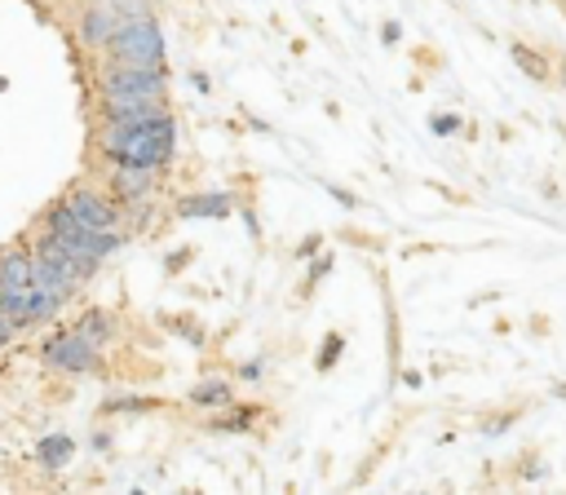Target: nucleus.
Segmentation results:
<instances>
[{"label":"nucleus","instance_id":"nucleus-1","mask_svg":"<svg viewBox=\"0 0 566 495\" xmlns=\"http://www.w3.org/2000/svg\"><path fill=\"white\" fill-rule=\"evenodd\" d=\"M97 274V265L80 261L71 247H62L53 234H35L31 243V309L27 323H53L75 296L80 287Z\"/></svg>","mask_w":566,"mask_h":495},{"label":"nucleus","instance_id":"nucleus-2","mask_svg":"<svg viewBox=\"0 0 566 495\" xmlns=\"http://www.w3.org/2000/svg\"><path fill=\"white\" fill-rule=\"evenodd\" d=\"M97 155L106 164H137V168H168L177 155V119L172 110L150 124H124L97 133Z\"/></svg>","mask_w":566,"mask_h":495},{"label":"nucleus","instance_id":"nucleus-3","mask_svg":"<svg viewBox=\"0 0 566 495\" xmlns=\"http://www.w3.org/2000/svg\"><path fill=\"white\" fill-rule=\"evenodd\" d=\"M40 230H44V234H53L62 247H71V252H75L80 261H88V265H102L111 252H119V247H124V230H88V225H80V221L62 208V199L44 208Z\"/></svg>","mask_w":566,"mask_h":495},{"label":"nucleus","instance_id":"nucleus-4","mask_svg":"<svg viewBox=\"0 0 566 495\" xmlns=\"http://www.w3.org/2000/svg\"><path fill=\"white\" fill-rule=\"evenodd\" d=\"M97 97H168V66L164 62H115L97 66Z\"/></svg>","mask_w":566,"mask_h":495},{"label":"nucleus","instance_id":"nucleus-5","mask_svg":"<svg viewBox=\"0 0 566 495\" xmlns=\"http://www.w3.org/2000/svg\"><path fill=\"white\" fill-rule=\"evenodd\" d=\"M40 362H44L49 371H62V376H102V371H106L102 349H97L88 336H80L75 327L44 336V345H40Z\"/></svg>","mask_w":566,"mask_h":495},{"label":"nucleus","instance_id":"nucleus-6","mask_svg":"<svg viewBox=\"0 0 566 495\" xmlns=\"http://www.w3.org/2000/svg\"><path fill=\"white\" fill-rule=\"evenodd\" d=\"M106 57H115V62H142V66L164 62V27H159V18L146 13V18L119 22L115 35H111V44H106Z\"/></svg>","mask_w":566,"mask_h":495},{"label":"nucleus","instance_id":"nucleus-7","mask_svg":"<svg viewBox=\"0 0 566 495\" xmlns=\"http://www.w3.org/2000/svg\"><path fill=\"white\" fill-rule=\"evenodd\" d=\"M0 305L22 323H27V309H31V247L27 243H9L0 247Z\"/></svg>","mask_w":566,"mask_h":495},{"label":"nucleus","instance_id":"nucleus-8","mask_svg":"<svg viewBox=\"0 0 566 495\" xmlns=\"http://www.w3.org/2000/svg\"><path fill=\"white\" fill-rule=\"evenodd\" d=\"M62 208H66L80 225H88V230H119V217H124L119 199H111V194H102V190H93V186H84V181L62 194Z\"/></svg>","mask_w":566,"mask_h":495},{"label":"nucleus","instance_id":"nucleus-9","mask_svg":"<svg viewBox=\"0 0 566 495\" xmlns=\"http://www.w3.org/2000/svg\"><path fill=\"white\" fill-rule=\"evenodd\" d=\"M168 115V97H102L97 102V124L102 128H124V124H150Z\"/></svg>","mask_w":566,"mask_h":495},{"label":"nucleus","instance_id":"nucleus-10","mask_svg":"<svg viewBox=\"0 0 566 495\" xmlns=\"http://www.w3.org/2000/svg\"><path fill=\"white\" fill-rule=\"evenodd\" d=\"M106 190H111V199H119L124 208H128V203H142V199H155V190H159V168L111 164V172H106Z\"/></svg>","mask_w":566,"mask_h":495},{"label":"nucleus","instance_id":"nucleus-11","mask_svg":"<svg viewBox=\"0 0 566 495\" xmlns=\"http://www.w3.org/2000/svg\"><path fill=\"white\" fill-rule=\"evenodd\" d=\"M115 27H119V13H115L111 0H84V9L75 18V40L84 49H106L111 35H115Z\"/></svg>","mask_w":566,"mask_h":495},{"label":"nucleus","instance_id":"nucleus-12","mask_svg":"<svg viewBox=\"0 0 566 495\" xmlns=\"http://www.w3.org/2000/svg\"><path fill=\"white\" fill-rule=\"evenodd\" d=\"M234 212V194L230 190H199V194H186L177 199V217L181 221H226Z\"/></svg>","mask_w":566,"mask_h":495},{"label":"nucleus","instance_id":"nucleus-13","mask_svg":"<svg viewBox=\"0 0 566 495\" xmlns=\"http://www.w3.org/2000/svg\"><path fill=\"white\" fill-rule=\"evenodd\" d=\"M75 460V438L71 433H44L40 442H35V464L40 468H49V473H57V468H66Z\"/></svg>","mask_w":566,"mask_h":495},{"label":"nucleus","instance_id":"nucleus-14","mask_svg":"<svg viewBox=\"0 0 566 495\" xmlns=\"http://www.w3.org/2000/svg\"><path fill=\"white\" fill-rule=\"evenodd\" d=\"M186 402H190V407H199V411H221V407H230V402H234V385H230L226 376L199 380V385L186 393Z\"/></svg>","mask_w":566,"mask_h":495},{"label":"nucleus","instance_id":"nucleus-15","mask_svg":"<svg viewBox=\"0 0 566 495\" xmlns=\"http://www.w3.org/2000/svg\"><path fill=\"white\" fill-rule=\"evenodd\" d=\"M75 331H80V336H88L97 349H106V345L115 340L119 323H115V314H111V309H84V314L75 318Z\"/></svg>","mask_w":566,"mask_h":495},{"label":"nucleus","instance_id":"nucleus-16","mask_svg":"<svg viewBox=\"0 0 566 495\" xmlns=\"http://www.w3.org/2000/svg\"><path fill=\"white\" fill-rule=\"evenodd\" d=\"M256 407H248V402H230V407H221V415H212L208 420V429L212 433H248L252 424H256Z\"/></svg>","mask_w":566,"mask_h":495},{"label":"nucleus","instance_id":"nucleus-17","mask_svg":"<svg viewBox=\"0 0 566 495\" xmlns=\"http://www.w3.org/2000/svg\"><path fill=\"white\" fill-rule=\"evenodd\" d=\"M509 53H513V62L522 66V75H531L535 84H548V80H557V75H553V66H548V57H544V53H535L531 44L513 40V44H509Z\"/></svg>","mask_w":566,"mask_h":495},{"label":"nucleus","instance_id":"nucleus-18","mask_svg":"<svg viewBox=\"0 0 566 495\" xmlns=\"http://www.w3.org/2000/svg\"><path fill=\"white\" fill-rule=\"evenodd\" d=\"M155 407H164V398H137V393H111V398L102 402V411H106V415H124V411H155Z\"/></svg>","mask_w":566,"mask_h":495},{"label":"nucleus","instance_id":"nucleus-19","mask_svg":"<svg viewBox=\"0 0 566 495\" xmlns=\"http://www.w3.org/2000/svg\"><path fill=\"white\" fill-rule=\"evenodd\" d=\"M340 354H345V336H340V331H327V336L318 340V354H314V371H332V367L340 362Z\"/></svg>","mask_w":566,"mask_h":495},{"label":"nucleus","instance_id":"nucleus-20","mask_svg":"<svg viewBox=\"0 0 566 495\" xmlns=\"http://www.w3.org/2000/svg\"><path fill=\"white\" fill-rule=\"evenodd\" d=\"M164 327L168 331H177L181 340H190V345H203V327H199V318H190V314H168L164 318Z\"/></svg>","mask_w":566,"mask_h":495},{"label":"nucleus","instance_id":"nucleus-21","mask_svg":"<svg viewBox=\"0 0 566 495\" xmlns=\"http://www.w3.org/2000/svg\"><path fill=\"white\" fill-rule=\"evenodd\" d=\"M332 265H336V252H327V256H318L314 265H310V274H305V283H301V296H310L327 274H332Z\"/></svg>","mask_w":566,"mask_h":495},{"label":"nucleus","instance_id":"nucleus-22","mask_svg":"<svg viewBox=\"0 0 566 495\" xmlns=\"http://www.w3.org/2000/svg\"><path fill=\"white\" fill-rule=\"evenodd\" d=\"M464 128V119L455 115V110H442V115H429V133H438V137H451V133H460Z\"/></svg>","mask_w":566,"mask_h":495},{"label":"nucleus","instance_id":"nucleus-23","mask_svg":"<svg viewBox=\"0 0 566 495\" xmlns=\"http://www.w3.org/2000/svg\"><path fill=\"white\" fill-rule=\"evenodd\" d=\"M18 331H22V323H18V318H13V314L0 305V349H4V345H9Z\"/></svg>","mask_w":566,"mask_h":495},{"label":"nucleus","instance_id":"nucleus-24","mask_svg":"<svg viewBox=\"0 0 566 495\" xmlns=\"http://www.w3.org/2000/svg\"><path fill=\"white\" fill-rule=\"evenodd\" d=\"M513 420H517V407H513V411H500V415H491V420H482V433H504Z\"/></svg>","mask_w":566,"mask_h":495},{"label":"nucleus","instance_id":"nucleus-25","mask_svg":"<svg viewBox=\"0 0 566 495\" xmlns=\"http://www.w3.org/2000/svg\"><path fill=\"white\" fill-rule=\"evenodd\" d=\"M327 194H332L336 203H345V208H363V199H358L354 190H345V186H336V181H327Z\"/></svg>","mask_w":566,"mask_h":495},{"label":"nucleus","instance_id":"nucleus-26","mask_svg":"<svg viewBox=\"0 0 566 495\" xmlns=\"http://www.w3.org/2000/svg\"><path fill=\"white\" fill-rule=\"evenodd\" d=\"M190 261H195V247H177V252L164 261V270H168V274H177V270H186Z\"/></svg>","mask_w":566,"mask_h":495},{"label":"nucleus","instance_id":"nucleus-27","mask_svg":"<svg viewBox=\"0 0 566 495\" xmlns=\"http://www.w3.org/2000/svg\"><path fill=\"white\" fill-rule=\"evenodd\" d=\"M340 239H345V243H358V247H371V252H380V247H385L380 239H371V234H358V230H340Z\"/></svg>","mask_w":566,"mask_h":495},{"label":"nucleus","instance_id":"nucleus-28","mask_svg":"<svg viewBox=\"0 0 566 495\" xmlns=\"http://www.w3.org/2000/svg\"><path fill=\"white\" fill-rule=\"evenodd\" d=\"M318 247H323V234H305V239H301V243H296V256H301V261H305V256H314V252H318Z\"/></svg>","mask_w":566,"mask_h":495},{"label":"nucleus","instance_id":"nucleus-29","mask_svg":"<svg viewBox=\"0 0 566 495\" xmlns=\"http://www.w3.org/2000/svg\"><path fill=\"white\" fill-rule=\"evenodd\" d=\"M380 40H385V44H398V40H402V22H394V18L380 22Z\"/></svg>","mask_w":566,"mask_h":495},{"label":"nucleus","instance_id":"nucleus-30","mask_svg":"<svg viewBox=\"0 0 566 495\" xmlns=\"http://www.w3.org/2000/svg\"><path fill=\"white\" fill-rule=\"evenodd\" d=\"M261 371H265V362H261V358H252V362H243V367H239V376H243V380H261Z\"/></svg>","mask_w":566,"mask_h":495},{"label":"nucleus","instance_id":"nucleus-31","mask_svg":"<svg viewBox=\"0 0 566 495\" xmlns=\"http://www.w3.org/2000/svg\"><path fill=\"white\" fill-rule=\"evenodd\" d=\"M93 451H111V433H106V429L93 433Z\"/></svg>","mask_w":566,"mask_h":495},{"label":"nucleus","instance_id":"nucleus-32","mask_svg":"<svg viewBox=\"0 0 566 495\" xmlns=\"http://www.w3.org/2000/svg\"><path fill=\"white\" fill-rule=\"evenodd\" d=\"M420 380H424L420 371H402V385H407V389H420Z\"/></svg>","mask_w":566,"mask_h":495},{"label":"nucleus","instance_id":"nucleus-33","mask_svg":"<svg viewBox=\"0 0 566 495\" xmlns=\"http://www.w3.org/2000/svg\"><path fill=\"white\" fill-rule=\"evenodd\" d=\"M553 398H562V402H566V380H557V385H553Z\"/></svg>","mask_w":566,"mask_h":495},{"label":"nucleus","instance_id":"nucleus-34","mask_svg":"<svg viewBox=\"0 0 566 495\" xmlns=\"http://www.w3.org/2000/svg\"><path fill=\"white\" fill-rule=\"evenodd\" d=\"M557 80H562V88H566V66H562V75H557Z\"/></svg>","mask_w":566,"mask_h":495},{"label":"nucleus","instance_id":"nucleus-35","mask_svg":"<svg viewBox=\"0 0 566 495\" xmlns=\"http://www.w3.org/2000/svg\"><path fill=\"white\" fill-rule=\"evenodd\" d=\"M562 137H566V124H562Z\"/></svg>","mask_w":566,"mask_h":495}]
</instances>
